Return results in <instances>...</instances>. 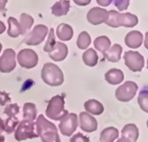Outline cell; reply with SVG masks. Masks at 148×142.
<instances>
[{
	"label": "cell",
	"instance_id": "obj_1",
	"mask_svg": "<svg viewBox=\"0 0 148 142\" xmlns=\"http://www.w3.org/2000/svg\"><path fill=\"white\" fill-rule=\"evenodd\" d=\"M35 124L36 127V133L42 142H61L56 125L48 121L44 115H38Z\"/></svg>",
	"mask_w": 148,
	"mask_h": 142
},
{
	"label": "cell",
	"instance_id": "obj_2",
	"mask_svg": "<svg viewBox=\"0 0 148 142\" xmlns=\"http://www.w3.org/2000/svg\"><path fill=\"white\" fill-rule=\"evenodd\" d=\"M105 23L112 28H119L121 26H123L125 28H133L138 25V19L135 14H132L130 12L120 14L114 10H111L108 12V15Z\"/></svg>",
	"mask_w": 148,
	"mask_h": 142
},
{
	"label": "cell",
	"instance_id": "obj_3",
	"mask_svg": "<svg viewBox=\"0 0 148 142\" xmlns=\"http://www.w3.org/2000/svg\"><path fill=\"white\" fill-rule=\"evenodd\" d=\"M41 77L46 84L52 87L60 86L64 82V75L62 70L56 64L51 62H47L44 65L41 71Z\"/></svg>",
	"mask_w": 148,
	"mask_h": 142
},
{
	"label": "cell",
	"instance_id": "obj_4",
	"mask_svg": "<svg viewBox=\"0 0 148 142\" xmlns=\"http://www.w3.org/2000/svg\"><path fill=\"white\" fill-rule=\"evenodd\" d=\"M64 97V95H56L49 100L45 110V115L48 118L60 121L69 114V111L65 108Z\"/></svg>",
	"mask_w": 148,
	"mask_h": 142
},
{
	"label": "cell",
	"instance_id": "obj_5",
	"mask_svg": "<svg viewBox=\"0 0 148 142\" xmlns=\"http://www.w3.org/2000/svg\"><path fill=\"white\" fill-rule=\"evenodd\" d=\"M35 123L32 121L22 120L19 123L18 126L14 131V139L17 141H22L26 139H30L37 138V134L36 133Z\"/></svg>",
	"mask_w": 148,
	"mask_h": 142
},
{
	"label": "cell",
	"instance_id": "obj_6",
	"mask_svg": "<svg viewBox=\"0 0 148 142\" xmlns=\"http://www.w3.org/2000/svg\"><path fill=\"white\" fill-rule=\"evenodd\" d=\"M138 90V86L135 82L127 81L116 89L115 97L121 102H128L135 97Z\"/></svg>",
	"mask_w": 148,
	"mask_h": 142
},
{
	"label": "cell",
	"instance_id": "obj_7",
	"mask_svg": "<svg viewBox=\"0 0 148 142\" xmlns=\"http://www.w3.org/2000/svg\"><path fill=\"white\" fill-rule=\"evenodd\" d=\"M48 32L49 29L45 25H36L32 31L29 35H27L23 39V43L28 45H38L44 42Z\"/></svg>",
	"mask_w": 148,
	"mask_h": 142
},
{
	"label": "cell",
	"instance_id": "obj_8",
	"mask_svg": "<svg viewBox=\"0 0 148 142\" xmlns=\"http://www.w3.org/2000/svg\"><path fill=\"white\" fill-rule=\"evenodd\" d=\"M125 65L133 72H140L145 66V58L138 51H128L124 54Z\"/></svg>",
	"mask_w": 148,
	"mask_h": 142
},
{
	"label": "cell",
	"instance_id": "obj_9",
	"mask_svg": "<svg viewBox=\"0 0 148 142\" xmlns=\"http://www.w3.org/2000/svg\"><path fill=\"white\" fill-rule=\"evenodd\" d=\"M17 60L21 68L30 69L38 64V56L34 50L23 49L17 54Z\"/></svg>",
	"mask_w": 148,
	"mask_h": 142
},
{
	"label": "cell",
	"instance_id": "obj_10",
	"mask_svg": "<svg viewBox=\"0 0 148 142\" xmlns=\"http://www.w3.org/2000/svg\"><path fill=\"white\" fill-rule=\"evenodd\" d=\"M78 126V117L75 113H69L60 123V132L62 135L70 137Z\"/></svg>",
	"mask_w": 148,
	"mask_h": 142
},
{
	"label": "cell",
	"instance_id": "obj_11",
	"mask_svg": "<svg viewBox=\"0 0 148 142\" xmlns=\"http://www.w3.org/2000/svg\"><path fill=\"white\" fill-rule=\"evenodd\" d=\"M16 67V54L14 50L7 48L0 57V72L10 73Z\"/></svg>",
	"mask_w": 148,
	"mask_h": 142
},
{
	"label": "cell",
	"instance_id": "obj_12",
	"mask_svg": "<svg viewBox=\"0 0 148 142\" xmlns=\"http://www.w3.org/2000/svg\"><path fill=\"white\" fill-rule=\"evenodd\" d=\"M79 124L81 130L85 132H93L98 129L97 119L87 112H81L79 115Z\"/></svg>",
	"mask_w": 148,
	"mask_h": 142
},
{
	"label": "cell",
	"instance_id": "obj_13",
	"mask_svg": "<svg viewBox=\"0 0 148 142\" xmlns=\"http://www.w3.org/2000/svg\"><path fill=\"white\" fill-rule=\"evenodd\" d=\"M108 12L106 9H102L100 7H93L91 8L87 14V20L92 25H99L105 23Z\"/></svg>",
	"mask_w": 148,
	"mask_h": 142
},
{
	"label": "cell",
	"instance_id": "obj_14",
	"mask_svg": "<svg viewBox=\"0 0 148 142\" xmlns=\"http://www.w3.org/2000/svg\"><path fill=\"white\" fill-rule=\"evenodd\" d=\"M143 43V35L141 32L133 30L129 32L125 36V44L131 49H137L140 47Z\"/></svg>",
	"mask_w": 148,
	"mask_h": 142
},
{
	"label": "cell",
	"instance_id": "obj_15",
	"mask_svg": "<svg viewBox=\"0 0 148 142\" xmlns=\"http://www.w3.org/2000/svg\"><path fill=\"white\" fill-rule=\"evenodd\" d=\"M69 54V48L64 43H56V46L52 51L49 54L50 58L54 61L64 60Z\"/></svg>",
	"mask_w": 148,
	"mask_h": 142
},
{
	"label": "cell",
	"instance_id": "obj_16",
	"mask_svg": "<svg viewBox=\"0 0 148 142\" xmlns=\"http://www.w3.org/2000/svg\"><path fill=\"white\" fill-rule=\"evenodd\" d=\"M105 79L109 84L116 85L123 82L124 74L121 69H109L105 74Z\"/></svg>",
	"mask_w": 148,
	"mask_h": 142
},
{
	"label": "cell",
	"instance_id": "obj_17",
	"mask_svg": "<svg viewBox=\"0 0 148 142\" xmlns=\"http://www.w3.org/2000/svg\"><path fill=\"white\" fill-rule=\"evenodd\" d=\"M122 135L130 142H137L139 136L138 128L134 123H128L123 128Z\"/></svg>",
	"mask_w": 148,
	"mask_h": 142
},
{
	"label": "cell",
	"instance_id": "obj_18",
	"mask_svg": "<svg viewBox=\"0 0 148 142\" xmlns=\"http://www.w3.org/2000/svg\"><path fill=\"white\" fill-rule=\"evenodd\" d=\"M70 2L69 0H60L51 6V14L57 17L64 16L69 12Z\"/></svg>",
	"mask_w": 148,
	"mask_h": 142
},
{
	"label": "cell",
	"instance_id": "obj_19",
	"mask_svg": "<svg viewBox=\"0 0 148 142\" xmlns=\"http://www.w3.org/2000/svg\"><path fill=\"white\" fill-rule=\"evenodd\" d=\"M56 34L60 40L69 41L72 39V37L74 36V30L70 25L66 24V23H61L58 26Z\"/></svg>",
	"mask_w": 148,
	"mask_h": 142
},
{
	"label": "cell",
	"instance_id": "obj_20",
	"mask_svg": "<svg viewBox=\"0 0 148 142\" xmlns=\"http://www.w3.org/2000/svg\"><path fill=\"white\" fill-rule=\"evenodd\" d=\"M122 53H123V47L118 44H115L107 50L103 54V56L105 59H106V60L115 63L120 60Z\"/></svg>",
	"mask_w": 148,
	"mask_h": 142
},
{
	"label": "cell",
	"instance_id": "obj_21",
	"mask_svg": "<svg viewBox=\"0 0 148 142\" xmlns=\"http://www.w3.org/2000/svg\"><path fill=\"white\" fill-rule=\"evenodd\" d=\"M84 108L86 109L87 113L99 115L104 112V106L97 99H89L84 103Z\"/></svg>",
	"mask_w": 148,
	"mask_h": 142
},
{
	"label": "cell",
	"instance_id": "obj_22",
	"mask_svg": "<svg viewBox=\"0 0 148 142\" xmlns=\"http://www.w3.org/2000/svg\"><path fill=\"white\" fill-rule=\"evenodd\" d=\"M119 137V132L114 127H106L100 132V142H114Z\"/></svg>",
	"mask_w": 148,
	"mask_h": 142
},
{
	"label": "cell",
	"instance_id": "obj_23",
	"mask_svg": "<svg viewBox=\"0 0 148 142\" xmlns=\"http://www.w3.org/2000/svg\"><path fill=\"white\" fill-rule=\"evenodd\" d=\"M83 60L86 66L95 67L99 61V56L97 51L92 48L86 50L83 54Z\"/></svg>",
	"mask_w": 148,
	"mask_h": 142
},
{
	"label": "cell",
	"instance_id": "obj_24",
	"mask_svg": "<svg viewBox=\"0 0 148 142\" xmlns=\"http://www.w3.org/2000/svg\"><path fill=\"white\" fill-rule=\"evenodd\" d=\"M37 117V110H36V106L34 103L27 102L23 106V119L28 120V121H32L36 119Z\"/></svg>",
	"mask_w": 148,
	"mask_h": 142
},
{
	"label": "cell",
	"instance_id": "obj_25",
	"mask_svg": "<svg viewBox=\"0 0 148 142\" xmlns=\"http://www.w3.org/2000/svg\"><path fill=\"white\" fill-rule=\"evenodd\" d=\"M94 46H95V49L104 54L111 47V41L107 36H100L94 40Z\"/></svg>",
	"mask_w": 148,
	"mask_h": 142
},
{
	"label": "cell",
	"instance_id": "obj_26",
	"mask_svg": "<svg viewBox=\"0 0 148 142\" xmlns=\"http://www.w3.org/2000/svg\"><path fill=\"white\" fill-rule=\"evenodd\" d=\"M34 23V19L33 17H31L30 15L27 14H21L20 16V21H19V25L21 30V35L24 36L27 34Z\"/></svg>",
	"mask_w": 148,
	"mask_h": 142
},
{
	"label": "cell",
	"instance_id": "obj_27",
	"mask_svg": "<svg viewBox=\"0 0 148 142\" xmlns=\"http://www.w3.org/2000/svg\"><path fill=\"white\" fill-rule=\"evenodd\" d=\"M9 29L7 30V34L10 37L15 38L21 35V30L19 25V21L13 17H10L8 19Z\"/></svg>",
	"mask_w": 148,
	"mask_h": 142
},
{
	"label": "cell",
	"instance_id": "obj_28",
	"mask_svg": "<svg viewBox=\"0 0 148 142\" xmlns=\"http://www.w3.org/2000/svg\"><path fill=\"white\" fill-rule=\"evenodd\" d=\"M90 42H91L90 36L88 34V32L83 31V32H81L80 35L78 36L77 41H76V45H77V47L79 49L85 50L90 45Z\"/></svg>",
	"mask_w": 148,
	"mask_h": 142
},
{
	"label": "cell",
	"instance_id": "obj_29",
	"mask_svg": "<svg viewBox=\"0 0 148 142\" xmlns=\"http://www.w3.org/2000/svg\"><path fill=\"white\" fill-rule=\"evenodd\" d=\"M4 123H5V132L7 134H11L12 132H14L20 121L16 117H10Z\"/></svg>",
	"mask_w": 148,
	"mask_h": 142
},
{
	"label": "cell",
	"instance_id": "obj_30",
	"mask_svg": "<svg viewBox=\"0 0 148 142\" xmlns=\"http://www.w3.org/2000/svg\"><path fill=\"white\" fill-rule=\"evenodd\" d=\"M56 43L57 42H56V38H55V35H54V30H53V29H51L49 30L47 41L45 43V45L44 46V51L50 54L51 51L54 50V48L56 46Z\"/></svg>",
	"mask_w": 148,
	"mask_h": 142
},
{
	"label": "cell",
	"instance_id": "obj_31",
	"mask_svg": "<svg viewBox=\"0 0 148 142\" xmlns=\"http://www.w3.org/2000/svg\"><path fill=\"white\" fill-rule=\"evenodd\" d=\"M138 101V104L141 109L145 111V113H147L148 112V91L146 87L139 93Z\"/></svg>",
	"mask_w": 148,
	"mask_h": 142
},
{
	"label": "cell",
	"instance_id": "obj_32",
	"mask_svg": "<svg viewBox=\"0 0 148 142\" xmlns=\"http://www.w3.org/2000/svg\"><path fill=\"white\" fill-rule=\"evenodd\" d=\"M20 112V107L17 105L16 103H13V104L7 105L4 110V114L8 115V117H16V115H18Z\"/></svg>",
	"mask_w": 148,
	"mask_h": 142
},
{
	"label": "cell",
	"instance_id": "obj_33",
	"mask_svg": "<svg viewBox=\"0 0 148 142\" xmlns=\"http://www.w3.org/2000/svg\"><path fill=\"white\" fill-rule=\"evenodd\" d=\"M114 5L119 11L127 10L130 5V0H114Z\"/></svg>",
	"mask_w": 148,
	"mask_h": 142
},
{
	"label": "cell",
	"instance_id": "obj_34",
	"mask_svg": "<svg viewBox=\"0 0 148 142\" xmlns=\"http://www.w3.org/2000/svg\"><path fill=\"white\" fill-rule=\"evenodd\" d=\"M70 142H90V139L81 132H78L70 139Z\"/></svg>",
	"mask_w": 148,
	"mask_h": 142
},
{
	"label": "cell",
	"instance_id": "obj_35",
	"mask_svg": "<svg viewBox=\"0 0 148 142\" xmlns=\"http://www.w3.org/2000/svg\"><path fill=\"white\" fill-rule=\"evenodd\" d=\"M11 101V97L9 93H7L5 91H0V105L1 106H5L7 103Z\"/></svg>",
	"mask_w": 148,
	"mask_h": 142
},
{
	"label": "cell",
	"instance_id": "obj_36",
	"mask_svg": "<svg viewBox=\"0 0 148 142\" xmlns=\"http://www.w3.org/2000/svg\"><path fill=\"white\" fill-rule=\"evenodd\" d=\"M6 3H7V0H0V14H3L4 16L6 12V9H5Z\"/></svg>",
	"mask_w": 148,
	"mask_h": 142
},
{
	"label": "cell",
	"instance_id": "obj_37",
	"mask_svg": "<svg viewBox=\"0 0 148 142\" xmlns=\"http://www.w3.org/2000/svg\"><path fill=\"white\" fill-rule=\"evenodd\" d=\"M91 0H74V3L80 6H85L90 3Z\"/></svg>",
	"mask_w": 148,
	"mask_h": 142
},
{
	"label": "cell",
	"instance_id": "obj_38",
	"mask_svg": "<svg viewBox=\"0 0 148 142\" xmlns=\"http://www.w3.org/2000/svg\"><path fill=\"white\" fill-rule=\"evenodd\" d=\"M113 0H97V3L103 6V7H106V6H108L109 5H111Z\"/></svg>",
	"mask_w": 148,
	"mask_h": 142
},
{
	"label": "cell",
	"instance_id": "obj_39",
	"mask_svg": "<svg viewBox=\"0 0 148 142\" xmlns=\"http://www.w3.org/2000/svg\"><path fill=\"white\" fill-rule=\"evenodd\" d=\"M5 29H6V27H5V23L3 21H0V35L3 34L5 31Z\"/></svg>",
	"mask_w": 148,
	"mask_h": 142
},
{
	"label": "cell",
	"instance_id": "obj_40",
	"mask_svg": "<svg viewBox=\"0 0 148 142\" xmlns=\"http://www.w3.org/2000/svg\"><path fill=\"white\" fill-rule=\"evenodd\" d=\"M4 131H5V123H4L3 119L0 118V134H1Z\"/></svg>",
	"mask_w": 148,
	"mask_h": 142
},
{
	"label": "cell",
	"instance_id": "obj_41",
	"mask_svg": "<svg viewBox=\"0 0 148 142\" xmlns=\"http://www.w3.org/2000/svg\"><path fill=\"white\" fill-rule=\"evenodd\" d=\"M116 142H130V140H128L126 138H124V137H122V138H120Z\"/></svg>",
	"mask_w": 148,
	"mask_h": 142
},
{
	"label": "cell",
	"instance_id": "obj_42",
	"mask_svg": "<svg viewBox=\"0 0 148 142\" xmlns=\"http://www.w3.org/2000/svg\"><path fill=\"white\" fill-rule=\"evenodd\" d=\"M5 138L3 135L0 134V142H5Z\"/></svg>",
	"mask_w": 148,
	"mask_h": 142
},
{
	"label": "cell",
	"instance_id": "obj_43",
	"mask_svg": "<svg viewBox=\"0 0 148 142\" xmlns=\"http://www.w3.org/2000/svg\"><path fill=\"white\" fill-rule=\"evenodd\" d=\"M1 51H2V45L0 43V53H1Z\"/></svg>",
	"mask_w": 148,
	"mask_h": 142
}]
</instances>
